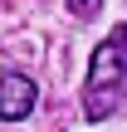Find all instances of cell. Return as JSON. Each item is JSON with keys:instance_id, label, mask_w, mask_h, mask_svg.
Wrapping results in <instances>:
<instances>
[{"instance_id": "1", "label": "cell", "mask_w": 127, "mask_h": 132, "mask_svg": "<svg viewBox=\"0 0 127 132\" xmlns=\"http://www.w3.org/2000/svg\"><path fill=\"white\" fill-rule=\"evenodd\" d=\"M122 73H127V24H117L88 59V83H83V118L103 122L113 103L122 98Z\"/></svg>"}, {"instance_id": "2", "label": "cell", "mask_w": 127, "mask_h": 132, "mask_svg": "<svg viewBox=\"0 0 127 132\" xmlns=\"http://www.w3.org/2000/svg\"><path fill=\"white\" fill-rule=\"evenodd\" d=\"M34 103H39L34 78L20 73V69H5V73H0V118H5V122H20V118L34 113Z\"/></svg>"}, {"instance_id": "3", "label": "cell", "mask_w": 127, "mask_h": 132, "mask_svg": "<svg viewBox=\"0 0 127 132\" xmlns=\"http://www.w3.org/2000/svg\"><path fill=\"white\" fill-rule=\"evenodd\" d=\"M98 10H103V0H69V15L73 20H93Z\"/></svg>"}]
</instances>
